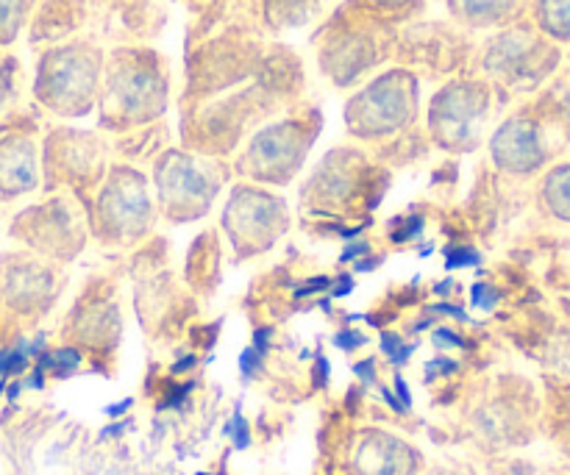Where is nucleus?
Wrapping results in <instances>:
<instances>
[{
	"mask_svg": "<svg viewBox=\"0 0 570 475\" xmlns=\"http://www.w3.org/2000/svg\"><path fill=\"white\" fill-rule=\"evenodd\" d=\"M445 254V270H460V267H476L479 261H482V256H479V250L468 248V245H449V248L443 250Z\"/></svg>",
	"mask_w": 570,
	"mask_h": 475,
	"instance_id": "5",
	"label": "nucleus"
},
{
	"mask_svg": "<svg viewBox=\"0 0 570 475\" xmlns=\"http://www.w3.org/2000/svg\"><path fill=\"white\" fill-rule=\"evenodd\" d=\"M401 348H404V339H401V334L382 331V354L387 356V359H393Z\"/></svg>",
	"mask_w": 570,
	"mask_h": 475,
	"instance_id": "15",
	"label": "nucleus"
},
{
	"mask_svg": "<svg viewBox=\"0 0 570 475\" xmlns=\"http://www.w3.org/2000/svg\"><path fill=\"white\" fill-rule=\"evenodd\" d=\"M14 14H17V0H0V31H6V28L14 22Z\"/></svg>",
	"mask_w": 570,
	"mask_h": 475,
	"instance_id": "22",
	"label": "nucleus"
},
{
	"mask_svg": "<svg viewBox=\"0 0 570 475\" xmlns=\"http://www.w3.org/2000/svg\"><path fill=\"white\" fill-rule=\"evenodd\" d=\"M189 389H193V384H184V387H178V389H173L170 393V398H167V409H170V406H181L184 400H187V395H189Z\"/></svg>",
	"mask_w": 570,
	"mask_h": 475,
	"instance_id": "23",
	"label": "nucleus"
},
{
	"mask_svg": "<svg viewBox=\"0 0 570 475\" xmlns=\"http://www.w3.org/2000/svg\"><path fill=\"white\" fill-rule=\"evenodd\" d=\"M326 289H332V278H309V281L295 289V298H312V295H321Z\"/></svg>",
	"mask_w": 570,
	"mask_h": 475,
	"instance_id": "12",
	"label": "nucleus"
},
{
	"mask_svg": "<svg viewBox=\"0 0 570 475\" xmlns=\"http://www.w3.org/2000/svg\"><path fill=\"white\" fill-rule=\"evenodd\" d=\"M468 6H471L468 11H476V14L499 17V14H504L507 9H510L512 0H468Z\"/></svg>",
	"mask_w": 570,
	"mask_h": 475,
	"instance_id": "10",
	"label": "nucleus"
},
{
	"mask_svg": "<svg viewBox=\"0 0 570 475\" xmlns=\"http://www.w3.org/2000/svg\"><path fill=\"white\" fill-rule=\"evenodd\" d=\"M334 345H337L340 350H356V348H362V345H367V337L362 331H354V328H345V331H337L334 334V339H332Z\"/></svg>",
	"mask_w": 570,
	"mask_h": 475,
	"instance_id": "11",
	"label": "nucleus"
},
{
	"mask_svg": "<svg viewBox=\"0 0 570 475\" xmlns=\"http://www.w3.org/2000/svg\"><path fill=\"white\" fill-rule=\"evenodd\" d=\"M471 304L476 306V309L490 311L499 304V293H495V287H490V284H476V287H471Z\"/></svg>",
	"mask_w": 570,
	"mask_h": 475,
	"instance_id": "8",
	"label": "nucleus"
},
{
	"mask_svg": "<svg viewBox=\"0 0 570 475\" xmlns=\"http://www.w3.org/2000/svg\"><path fill=\"white\" fill-rule=\"evenodd\" d=\"M223 434H226V437H232L234 448H237V451L250 448V428H248V423H245L243 412H239V409L234 412L232 420L226 423V428H223Z\"/></svg>",
	"mask_w": 570,
	"mask_h": 475,
	"instance_id": "6",
	"label": "nucleus"
},
{
	"mask_svg": "<svg viewBox=\"0 0 570 475\" xmlns=\"http://www.w3.org/2000/svg\"><path fill=\"white\" fill-rule=\"evenodd\" d=\"M26 367H28V356L22 354L20 348L0 350V378L20 376V373L26 370Z\"/></svg>",
	"mask_w": 570,
	"mask_h": 475,
	"instance_id": "7",
	"label": "nucleus"
},
{
	"mask_svg": "<svg viewBox=\"0 0 570 475\" xmlns=\"http://www.w3.org/2000/svg\"><path fill=\"white\" fill-rule=\"evenodd\" d=\"M126 426H128V423H117V426L104 428V434H100V437H117V434L126 432Z\"/></svg>",
	"mask_w": 570,
	"mask_h": 475,
	"instance_id": "34",
	"label": "nucleus"
},
{
	"mask_svg": "<svg viewBox=\"0 0 570 475\" xmlns=\"http://www.w3.org/2000/svg\"><path fill=\"white\" fill-rule=\"evenodd\" d=\"M198 365V356H187V359H181V362H176V365L170 367L173 373H187L189 367H195Z\"/></svg>",
	"mask_w": 570,
	"mask_h": 475,
	"instance_id": "31",
	"label": "nucleus"
},
{
	"mask_svg": "<svg viewBox=\"0 0 570 475\" xmlns=\"http://www.w3.org/2000/svg\"><path fill=\"white\" fill-rule=\"evenodd\" d=\"M81 365V354L76 348L56 350V354H39V370H53L56 376H70L76 367Z\"/></svg>",
	"mask_w": 570,
	"mask_h": 475,
	"instance_id": "4",
	"label": "nucleus"
},
{
	"mask_svg": "<svg viewBox=\"0 0 570 475\" xmlns=\"http://www.w3.org/2000/svg\"><path fill=\"white\" fill-rule=\"evenodd\" d=\"M382 398H384V404H387L393 412H399V415H404V412H406L404 404H401V400L395 398V395L390 393V389H382Z\"/></svg>",
	"mask_w": 570,
	"mask_h": 475,
	"instance_id": "29",
	"label": "nucleus"
},
{
	"mask_svg": "<svg viewBox=\"0 0 570 475\" xmlns=\"http://www.w3.org/2000/svg\"><path fill=\"white\" fill-rule=\"evenodd\" d=\"M22 387H28V389H42L45 387V370H33L31 373V378H28V382H22Z\"/></svg>",
	"mask_w": 570,
	"mask_h": 475,
	"instance_id": "28",
	"label": "nucleus"
},
{
	"mask_svg": "<svg viewBox=\"0 0 570 475\" xmlns=\"http://www.w3.org/2000/svg\"><path fill=\"white\" fill-rule=\"evenodd\" d=\"M568 126H570V100H568Z\"/></svg>",
	"mask_w": 570,
	"mask_h": 475,
	"instance_id": "35",
	"label": "nucleus"
},
{
	"mask_svg": "<svg viewBox=\"0 0 570 475\" xmlns=\"http://www.w3.org/2000/svg\"><path fill=\"white\" fill-rule=\"evenodd\" d=\"M546 200L557 217L570 222V165L557 167L546 181Z\"/></svg>",
	"mask_w": 570,
	"mask_h": 475,
	"instance_id": "3",
	"label": "nucleus"
},
{
	"mask_svg": "<svg viewBox=\"0 0 570 475\" xmlns=\"http://www.w3.org/2000/svg\"><path fill=\"white\" fill-rule=\"evenodd\" d=\"M20 393H22V382H11L9 387H6V398H9V400L20 398Z\"/></svg>",
	"mask_w": 570,
	"mask_h": 475,
	"instance_id": "33",
	"label": "nucleus"
},
{
	"mask_svg": "<svg viewBox=\"0 0 570 475\" xmlns=\"http://www.w3.org/2000/svg\"><path fill=\"white\" fill-rule=\"evenodd\" d=\"M354 265H356L354 267L356 273H371V270H376L379 265H382V259H373V261L371 259H360V261H354Z\"/></svg>",
	"mask_w": 570,
	"mask_h": 475,
	"instance_id": "30",
	"label": "nucleus"
},
{
	"mask_svg": "<svg viewBox=\"0 0 570 475\" xmlns=\"http://www.w3.org/2000/svg\"><path fill=\"white\" fill-rule=\"evenodd\" d=\"M131 406H134V400L131 398H122L120 400V404H111V406H106V417H122V415H126V412L128 409H131Z\"/></svg>",
	"mask_w": 570,
	"mask_h": 475,
	"instance_id": "25",
	"label": "nucleus"
},
{
	"mask_svg": "<svg viewBox=\"0 0 570 475\" xmlns=\"http://www.w3.org/2000/svg\"><path fill=\"white\" fill-rule=\"evenodd\" d=\"M568 475H570V473H568Z\"/></svg>",
	"mask_w": 570,
	"mask_h": 475,
	"instance_id": "36",
	"label": "nucleus"
},
{
	"mask_svg": "<svg viewBox=\"0 0 570 475\" xmlns=\"http://www.w3.org/2000/svg\"><path fill=\"white\" fill-rule=\"evenodd\" d=\"M393 387H395V398H399L401 404H404V409L410 412L412 409V393H410V384L404 382V376H395Z\"/></svg>",
	"mask_w": 570,
	"mask_h": 475,
	"instance_id": "21",
	"label": "nucleus"
},
{
	"mask_svg": "<svg viewBox=\"0 0 570 475\" xmlns=\"http://www.w3.org/2000/svg\"><path fill=\"white\" fill-rule=\"evenodd\" d=\"M328 376H332V367H328V362L323 359V356H317V384H326Z\"/></svg>",
	"mask_w": 570,
	"mask_h": 475,
	"instance_id": "27",
	"label": "nucleus"
},
{
	"mask_svg": "<svg viewBox=\"0 0 570 475\" xmlns=\"http://www.w3.org/2000/svg\"><path fill=\"white\" fill-rule=\"evenodd\" d=\"M429 311H432V315H449V317H456V320H468L465 311H462L460 306L449 304V300H440V304L429 306Z\"/></svg>",
	"mask_w": 570,
	"mask_h": 475,
	"instance_id": "19",
	"label": "nucleus"
},
{
	"mask_svg": "<svg viewBox=\"0 0 570 475\" xmlns=\"http://www.w3.org/2000/svg\"><path fill=\"white\" fill-rule=\"evenodd\" d=\"M538 22L549 37L570 42V0H538Z\"/></svg>",
	"mask_w": 570,
	"mask_h": 475,
	"instance_id": "2",
	"label": "nucleus"
},
{
	"mask_svg": "<svg viewBox=\"0 0 570 475\" xmlns=\"http://www.w3.org/2000/svg\"><path fill=\"white\" fill-rule=\"evenodd\" d=\"M271 339H273V328H256V331H254V345H250V348H254L256 354H259L262 359H265L267 350H271Z\"/></svg>",
	"mask_w": 570,
	"mask_h": 475,
	"instance_id": "16",
	"label": "nucleus"
},
{
	"mask_svg": "<svg viewBox=\"0 0 570 475\" xmlns=\"http://www.w3.org/2000/svg\"><path fill=\"white\" fill-rule=\"evenodd\" d=\"M432 339L438 348H462V345H465L460 334H454L451 328H438V331L432 334Z\"/></svg>",
	"mask_w": 570,
	"mask_h": 475,
	"instance_id": "14",
	"label": "nucleus"
},
{
	"mask_svg": "<svg viewBox=\"0 0 570 475\" xmlns=\"http://www.w3.org/2000/svg\"><path fill=\"white\" fill-rule=\"evenodd\" d=\"M415 348H417V345H412V343H404V348H401V350H399V354H395V356H393V359H390V362H393V365H395V367H404V365H406V362H410V356H412V354H415Z\"/></svg>",
	"mask_w": 570,
	"mask_h": 475,
	"instance_id": "26",
	"label": "nucleus"
},
{
	"mask_svg": "<svg viewBox=\"0 0 570 475\" xmlns=\"http://www.w3.org/2000/svg\"><path fill=\"white\" fill-rule=\"evenodd\" d=\"M354 287H356L354 278H351L348 273H343L337 281H332V289H328V295H332V298H345V295L354 293Z\"/></svg>",
	"mask_w": 570,
	"mask_h": 475,
	"instance_id": "17",
	"label": "nucleus"
},
{
	"mask_svg": "<svg viewBox=\"0 0 570 475\" xmlns=\"http://www.w3.org/2000/svg\"><path fill=\"white\" fill-rule=\"evenodd\" d=\"M259 370H262V356L256 354L254 348H245L243 354H239V376H243L245 382H254Z\"/></svg>",
	"mask_w": 570,
	"mask_h": 475,
	"instance_id": "9",
	"label": "nucleus"
},
{
	"mask_svg": "<svg viewBox=\"0 0 570 475\" xmlns=\"http://www.w3.org/2000/svg\"><path fill=\"white\" fill-rule=\"evenodd\" d=\"M367 254H371V243H365V239H356V243L345 245L340 261H360V259H365Z\"/></svg>",
	"mask_w": 570,
	"mask_h": 475,
	"instance_id": "13",
	"label": "nucleus"
},
{
	"mask_svg": "<svg viewBox=\"0 0 570 475\" xmlns=\"http://www.w3.org/2000/svg\"><path fill=\"white\" fill-rule=\"evenodd\" d=\"M495 154L512 170H534L543 161V145H540L538 128L529 120H512L501 128L495 139Z\"/></svg>",
	"mask_w": 570,
	"mask_h": 475,
	"instance_id": "1",
	"label": "nucleus"
},
{
	"mask_svg": "<svg viewBox=\"0 0 570 475\" xmlns=\"http://www.w3.org/2000/svg\"><path fill=\"white\" fill-rule=\"evenodd\" d=\"M421 231H423V220L421 217H412L410 226H406L404 231L393 234V243H410V239H415Z\"/></svg>",
	"mask_w": 570,
	"mask_h": 475,
	"instance_id": "20",
	"label": "nucleus"
},
{
	"mask_svg": "<svg viewBox=\"0 0 570 475\" xmlns=\"http://www.w3.org/2000/svg\"><path fill=\"white\" fill-rule=\"evenodd\" d=\"M354 376L362 378L365 384H373L376 382V359H365V362H356L354 365Z\"/></svg>",
	"mask_w": 570,
	"mask_h": 475,
	"instance_id": "18",
	"label": "nucleus"
},
{
	"mask_svg": "<svg viewBox=\"0 0 570 475\" xmlns=\"http://www.w3.org/2000/svg\"><path fill=\"white\" fill-rule=\"evenodd\" d=\"M451 289H454V281H451V278H445V281L434 284V295H440V298H445V295H449Z\"/></svg>",
	"mask_w": 570,
	"mask_h": 475,
	"instance_id": "32",
	"label": "nucleus"
},
{
	"mask_svg": "<svg viewBox=\"0 0 570 475\" xmlns=\"http://www.w3.org/2000/svg\"><path fill=\"white\" fill-rule=\"evenodd\" d=\"M426 370H429V376H432L434 370H440V373H454V370H456V362H449V359H443V356H440V359L429 362Z\"/></svg>",
	"mask_w": 570,
	"mask_h": 475,
	"instance_id": "24",
	"label": "nucleus"
}]
</instances>
